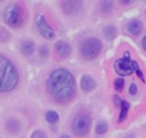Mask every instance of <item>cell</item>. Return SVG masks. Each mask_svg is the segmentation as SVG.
<instances>
[{
    "label": "cell",
    "instance_id": "obj_19",
    "mask_svg": "<svg viewBox=\"0 0 146 138\" xmlns=\"http://www.w3.org/2000/svg\"><path fill=\"white\" fill-rule=\"evenodd\" d=\"M124 87V81L123 78H117L115 81H114V88H115L117 91H122Z\"/></svg>",
    "mask_w": 146,
    "mask_h": 138
},
{
    "label": "cell",
    "instance_id": "obj_7",
    "mask_svg": "<svg viewBox=\"0 0 146 138\" xmlns=\"http://www.w3.org/2000/svg\"><path fill=\"white\" fill-rule=\"evenodd\" d=\"M36 26H37V30L46 40H54L55 38V32L54 30L48 24L45 17L44 15H37L36 18Z\"/></svg>",
    "mask_w": 146,
    "mask_h": 138
},
{
    "label": "cell",
    "instance_id": "obj_5",
    "mask_svg": "<svg viewBox=\"0 0 146 138\" xmlns=\"http://www.w3.org/2000/svg\"><path fill=\"white\" fill-rule=\"evenodd\" d=\"M91 127V120L87 115H77L74 119H73L72 123V129L77 136L82 137L85 134H87V132L90 131Z\"/></svg>",
    "mask_w": 146,
    "mask_h": 138
},
{
    "label": "cell",
    "instance_id": "obj_8",
    "mask_svg": "<svg viewBox=\"0 0 146 138\" xmlns=\"http://www.w3.org/2000/svg\"><path fill=\"white\" fill-rule=\"evenodd\" d=\"M54 49H55V53L59 58H67L71 54V46H69V44L64 42V41L56 42Z\"/></svg>",
    "mask_w": 146,
    "mask_h": 138
},
{
    "label": "cell",
    "instance_id": "obj_14",
    "mask_svg": "<svg viewBox=\"0 0 146 138\" xmlns=\"http://www.w3.org/2000/svg\"><path fill=\"white\" fill-rule=\"evenodd\" d=\"M128 110H129V104L127 101H122V105H121V114H119V118L118 120L119 121H123L126 119L127 114H128Z\"/></svg>",
    "mask_w": 146,
    "mask_h": 138
},
{
    "label": "cell",
    "instance_id": "obj_21",
    "mask_svg": "<svg viewBox=\"0 0 146 138\" xmlns=\"http://www.w3.org/2000/svg\"><path fill=\"white\" fill-rule=\"evenodd\" d=\"M129 93H131V95H136L137 93V86L135 85V83H132V85L129 86Z\"/></svg>",
    "mask_w": 146,
    "mask_h": 138
},
{
    "label": "cell",
    "instance_id": "obj_23",
    "mask_svg": "<svg viewBox=\"0 0 146 138\" xmlns=\"http://www.w3.org/2000/svg\"><path fill=\"white\" fill-rule=\"evenodd\" d=\"M142 46H144V49L146 50V36L144 37V40H142Z\"/></svg>",
    "mask_w": 146,
    "mask_h": 138
},
{
    "label": "cell",
    "instance_id": "obj_3",
    "mask_svg": "<svg viewBox=\"0 0 146 138\" xmlns=\"http://www.w3.org/2000/svg\"><path fill=\"white\" fill-rule=\"evenodd\" d=\"M114 69H115V72L118 73L119 75H129L131 73L136 72L137 75L141 78L142 82H145V78H144V75H142L139 65H137V63L133 61V60H131V59L128 58V54H126L124 58H121L115 61V64H114Z\"/></svg>",
    "mask_w": 146,
    "mask_h": 138
},
{
    "label": "cell",
    "instance_id": "obj_18",
    "mask_svg": "<svg viewBox=\"0 0 146 138\" xmlns=\"http://www.w3.org/2000/svg\"><path fill=\"white\" fill-rule=\"evenodd\" d=\"M100 7H101V12H104V13H109L111 10V7H113V3L111 1H103L100 4Z\"/></svg>",
    "mask_w": 146,
    "mask_h": 138
},
{
    "label": "cell",
    "instance_id": "obj_6",
    "mask_svg": "<svg viewBox=\"0 0 146 138\" xmlns=\"http://www.w3.org/2000/svg\"><path fill=\"white\" fill-rule=\"evenodd\" d=\"M4 19L10 27H19L22 24V14L17 5H10L4 13Z\"/></svg>",
    "mask_w": 146,
    "mask_h": 138
},
{
    "label": "cell",
    "instance_id": "obj_9",
    "mask_svg": "<svg viewBox=\"0 0 146 138\" xmlns=\"http://www.w3.org/2000/svg\"><path fill=\"white\" fill-rule=\"evenodd\" d=\"M81 3L80 1H63L62 3V9L66 14H74L80 10Z\"/></svg>",
    "mask_w": 146,
    "mask_h": 138
},
{
    "label": "cell",
    "instance_id": "obj_24",
    "mask_svg": "<svg viewBox=\"0 0 146 138\" xmlns=\"http://www.w3.org/2000/svg\"><path fill=\"white\" fill-rule=\"evenodd\" d=\"M60 138H71V137H68V136H62Z\"/></svg>",
    "mask_w": 146,
    "mask_h": 138
},
{
    "label": "cell",
    "instance_id": "obj_1",
    "mask_svg": "<svg viewBox=\"0 0 146 138\" xmlns=\"http://www.w3.org/2000/svg\"><path fill=\"white\" fill-rule=\"evenodd\" d=\"M48 90L56 101L71 100L76 90V83L72 73L64 68L55 69L48 79Z\"/></svg>",
    "mask_w": 146,
    "mask_h": 138
},
{
    "label": "cell",
    "instance_id": "obj_20",
    "mask_svg": "<svg viewBox=\"0 0 146 138\" xmlns=\"http://www.w3.org/2000/svg\"><path fill=\"white\" fill-rule=\"evenodd\" d=\"M31 138H46V136L42 131H36V132H33V134Z\"/></svg>",
    "mask_w": 146,
    "mask_h": 138
},
{
    "label": "cell",
    "instance_id": "obj_22",
    "mask_svg": "<svg viewBox=\"0 0 146 138\" xmlns=\"http://www.w3.org/2000/svg\"><path fill=\"white\" fill-rule=\"evenodd\" d=\"M40 53H41V55L45 58V56H48V54H49V51H48V48H45V46H42L41 48V50H40Z\"/></svg>",
    "mask_w": 146,
    "mask_h": 138
},
{
    "label": "cell",
    "instance_id": "obj_17",
    "mask_svg": "<svg viewBox=\"0 0 146 138\" xmlns=\"http://www.w3.org/2000/svg\"><path fill=\"white\" fill-rule=\"evenodd\" d=\"M108 131V124L105 121H100V123L96 125V133L98 134H104Z\"/></svg>",
    "mask_w": 146,
    "mask_h": 138
},
{
    "label": "cell",
    "instance_id": "obj_13",
    "mask_svg": "<svg viewBox=\"0 0 146 138\" xmlns=\"http://www.w3.org/2000/svg\"><path fill=\"white\" fill-rule=\"evenodd\" d=\"M7 129L10 132V133H17V132H19V121L18 120H14V119H12V120H8L7 121Z\"/></svg>",
    "mask_w": 146,
    "mask_h": 138
},
{
    "label": "cell",
    "instance_id": "obj_15",
    "mask_svg": "<svg viewBox=\"0 0 146 138\" xmlns=\"http://www.w3.org/2000/svg\"><path fill=\"white\" fill-rule=\"evenodd\" d=\"M104 35H105V37L108 38V40H111V38L115 37L117 35V30L114 26H108V27L104 28Z\"/></svg>",
    "mask_w": 146,
    "mask_h": 138
},
{
    "label": "cell",
    "instance_id": "obj_11",
    "mask_svg": "<svg viewBox=\"0 0 146 138\" xmlns=\"http://www.w3.org/2000/svg\"><path fill=\"white\" fill-rule=\"evenodd\" d=\"M127 30H128V32L131 33V35L137 36L142 31V23L140 22V20H137V19H133V20H131V22L128 23Z\"/></svg>",
    "mask_w": 146,
    "mask_h": 138
},
{
    "label": "cell",
    "instance_id": "obj_10",
    "mask_svg": "<svg viewBox=\"0 0 146 138\" xmlns=\"http://www.w3.org/2000/svg\"><path fill=\"white\" fill-rule=\"evenodd\" d=\"M95 87H96V83L90 75H83L81 78V88H82V91L91 92V91L95 90Z\"/></svg>",
    "mask_w": 146,
    "mask_h": 138
},
{
    "label": "cell",
    "instance_id": "obj_16",
    "mask_svg": "<svg viewBox=\"0 0 146 138\" xmlns=\"http://www.w3.org/2000/svg\"><path fill=\"white\" fill-rule=\"evenodd\" d=\"M45 118H46V120H48L50 124H55L56 121L59 120L58 113H55V111H53V110L48 111V113H46V115H45Z\"/></svg>",
    "mask_w": 146,
    "mask_h": 138
},
{
    "label": "cell",
    "instance_id": "obj_12",
    "mask_svg": "<svg viewBox=\"0 0 146 138\" xmlns=\"http://www.w3.org/2000/svg\"><path fill=\"white\" fill-rule=\"evenodd\" d=\"M21 50L25 55H31L35 51V45H33L32 41H23L22 45H21Z\"/></svg>",
    "mask_w": 146,
    "mask_h": 138
},
{
    "label": "cell",
    "instance_id": "obj_2",
    "mask_svg": "<svg viewBox=\"0 0 146 138\" xmlns=\"http://www.w3.org/2000/svg\"><path fill=\"white\" fill-rule=\"evenodd\" d=\"M18 81L19 75L14 64L4 56H0V93L14 90Z\"/></svg>",
    "mask_w": 146,
    "mask_h": 138
},
{
    "label": "cell",
    "instance_id": "obj_4",
    "mask_svg": "<svg viewBox=\"0 0 146 138\" xmlns=\"http://www.w3.org/2000/svg\"><path fill=\"white\" fill-rule=\"evenodd\" d=\"M103 49V44L98 38H87L81 45V54L86 60H92L98 58Z\"/></svg>",
    "mask_w": 146,
    "mask_h": 138
}]
</instances>
